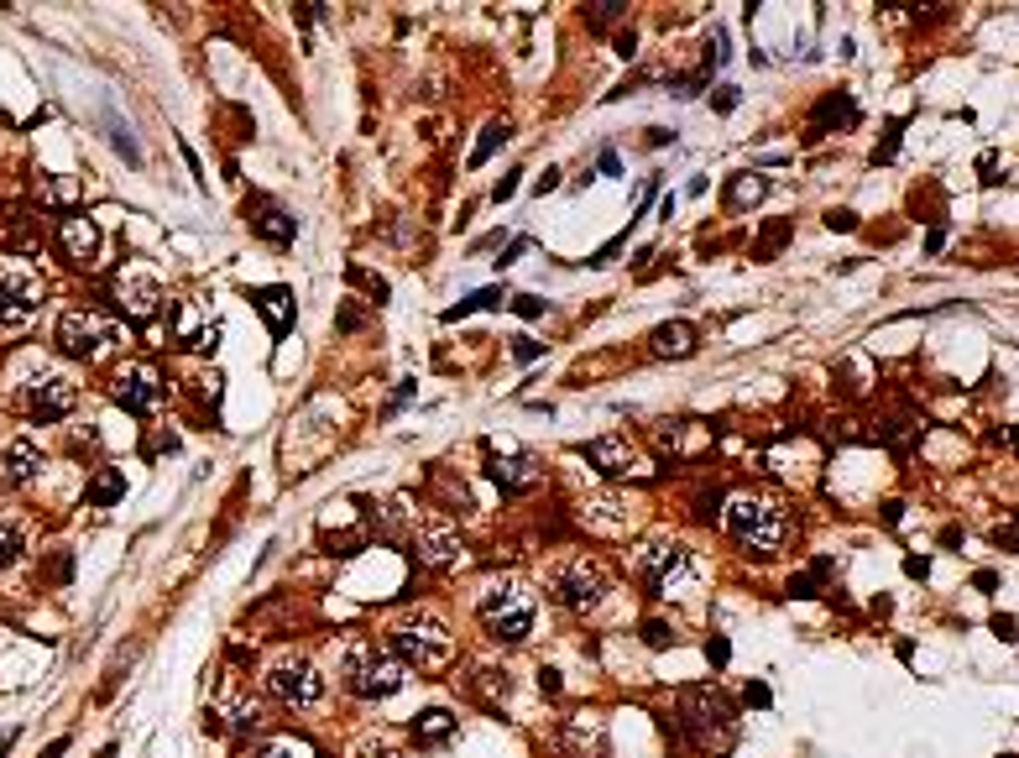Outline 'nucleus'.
Instances as JSON below:
<instances>
[{
  "label": "nucleus",
  "mask_w": 1019,
  "mask_h": 758,
  "mask_svg": "<svg viewBox=\"0 0 1019 758\" xmlns=\"http://www.w3.org/2000/svg\"><path fill=\"white\" fill-rule=\"evenodd\" d=\"M727 534L743 549H753V555H774L795 534V518L784 508V497L774 492H737L727 502Z\"/></svg>",
  "instance_id": "1"
},
{
  "label": "nucleus",
  "mask_w": 1019,
  "mask_h": 758,
  "mask_svg": "<svg viewBox=\"0 0 1019 758\" xmlns=\"http://www.w3.org/2000/svg\"><path fill=\"white\" fill-rule=\"evenodd\" d=\"M387 643H392L403 670H419V675H439V670H450V659H455V633H450L445 617H434V612L398 617Z\"/></svg>",
  "instance_id": "2"
},
{
  "label": "nucleus",
  "mask_w": 1019,
  "mask_h": 758,
  "mask_svg": "<svg viewBox=\"0 0 1019 758\" xmlns=\"http://www.w3.org/2000/svg\"><path fill=\"white\" fill-rule=\"evenodd\" d=\"M680 727L696 743V753L722 758L737 743V706L711 685H690V691H680Z\"/></svg>",
  "instance_id": "3"
},
{
  "label": "nucleus",
  "mask_w": 1019,
  "mask_h": 758,
  "mask_svg": "<svg viewBox=\"0 0 1019 758\" xmlns=\"http://www.w3.org/2000/svg\"><path fill=\"white\" fill-rule=\"evenodd\" d=\"M476 617H481V628L492 633L497 643H523L528 633H534L539 596L528 591L523 581H492L481 591V602H476Z\"/></svg>",
  "instance_id": "4"
},
{
  "label": "nucleus",
  "mask_w": 1019,
  "mask_h": 758,
  "mask_svg": "<svg viewBox=\"0 0 1019 758\" xmlns=\"http://www.w3.org/2000/svg\"><path fill=\"white\" fill-rule=\"evenodd\" d=\"M633 570L654 586V596H680L701 576V560L690 555V544H680V539H648L633 555Z\"/></svg>",
  "instance_id": "5"
},
{
  "label": "nucleus",
  "mask_w": 1019,
  "mask_h": 758,
  "mask_svg": "<svg viewBox=\"0 0 1019 758\" xmlns=\"http://www.w3.org/2000/svg\"><path fill=\"white\" fill-rule=\"evenodd\" d=\"M48 278L32 257H0V330H16L37 314Z\"/></svg>",
  "instance_id": "6"
},
{
  "label": "nucleus",
  "mask_w": 1019,
  "mask_h": 758,
  "mask_svg": "<svg viewBox=\"0 0 1019 758\" xmlns=\"http://www.w3.org/2000/svg\"><path fill=\"white\" fill-rule=\"evenodd\" d=\"M115 340H121V325L105 319L100 309H68L58 319V351L74 361H100Z\"/></svg>",
  "instance_id": "7"
},
{
  "label": "nucleus",
  "mask_w": 1019,
  "mask_h": 758,
  "mask_svg": "<svg viewBox=\"0 0 1019 758\" xmlns=\"http://www.w3.org/2000/svg\"><path fill=\"white\" fill-rule=\"evenodd\" d=\"M549 596H554L565 612L586 617V612H596L601 602H607V570H601L596 560H565V565L549 576Z\"/></svg>",
  "instance_id": "8"
},
{
  "label": "nucleus",
  "mask_w": 1019,
  "mask_h": 758,
  "mask_svg": "<svg viewBox=\"0 0 1019 758\" xmlns=\"http://www.w3.org/2000/svg\"><path fill=\"white\" fill-rule=\"evenodd\" d=\"M403 664L392 659L387 649H372V643H361V649L351 654V664H345V685L361 696V701H387V696H398L403 691Z\"/></svg>",
  "instance_id": "9"
},
{
  "label": "nucleus",
  "mask_w": 1019,
  "mask_h": 758,
  "mask_svg": "<svg viewBox=\"0 0 1019 758\" xmlns=\"http://www.w3.org/2000/svg\"><path fill=\"white\" fill-rule=\"evenodd\" d=\"M267 691L283 701V706H293V711H309V706H319V696H324V675L314 670L309 659L283 654V659H272V670H267Z\"/></svg>",
  "instance_id": "10"
},
{
  "label": "nucleus",
  "mask_w": 1019,
  "mask_h": 758,
  "mask_svg": "<svg viewBox=\"0 0 1019 758\" xmlns=\"http://www.w3.org/2000/svg\"><path fill=\"white\" fill-rule=\"evenodd\" d=\"M408 544H413V560L429 565V570H460L466 565V539H460V528L445 523V518H419Z\"/></svg>",
  "instance_id": "11"
},
{
  "label": "nucleus",
  "mask_w": 1019,
  "mask_h": 758,
  "mask_svg": "<svg viewBox=\"0 0 1019 758\" xmlns=\"http://www.w3.org/2000/svg\"><path fill=\"white\" fill-rule=\"evenodd\" d=\"M74 403H79V393H74V382H68V377H58V372L32 377L27 408H32V419H37V424H58V419H68V413H74Z\"/></svg>",
  "instance_id": "12"
},
{
  "label": "nucleus",
  "mask_w": 1019,
  "mask_h": 758,
  "mask_svg": "<svg viewBox=\"0 0 1019 758\" xmlns=\"http://www.w3.org/2000/svg\"><path fill=\"white\" fill-rule=\"evenodd\" d=\"M581 528H591V534H607V539H617V534H628V518H633V502L622 497V492H591L586 502H581Z\"/></svg>",
  "instance_id": "13"
},
{
  "label": "nucleus",
  "mask_w": 1019,
  "mask_h": 758,
  "mask_svg": "<svg viewBox=\"0 0 1019 758\" xmlns=\"http://www.w3.org/2000/svg\"><path fill=\"white\" fill-rule=\"evenodd\" d=\"M115 403L121 408H131V413H147L157 398H162V377L152 372L147 361H131V366H121V372H115Z\"/></svg>",
  "instance_id": "14"
},
{
  "label": "nucleus",
  "mask_w": 1019,
  "mask_h": 758,
  "mask_svg": "<svg viewBox=\"0 0 1019 758\" xmlns=\"http://www.w3.org/2000/svg\"><path fill=\"white\" fill-rule=\"evenodd\" d=\"M58 246L74 267H100V225L89 215H68L58 225Z\"/></svg>",
  "instance_id": "15"
},
{
  "label": "nucleus",
  "mask_w": 1019,
  "mask_h": 758,
  "mask_svg": "<svg viewBox=\"0 0 1019 758\" xmlns=\"http://www.w3.org/2000/svg\"><path fill=\"white\" fill-rule=\"evenodd\" d=\"M581 455H586L596 471H607V476H638V471H643V455H638L628 440H622V434H601V440H591Z\"/></svg>",
  "instance_id": "16"
},
{
  "label": "nucleus",
  "mask_w": 1019,
  "mask_h": 758,
  "mask_svg": "<svg viewBox=\"0 0 1019 758\" xmlns=\"http://www.w3.org/2000/svg\"><path fill=\"white\" fill-rule=\"evenodd\" d=\"M115 293H121V309H126L131 319H147V314H157V304H162V283L152 278V272H142V267L121 272Z\"/></svg>",
  "instance_id": "17"
},
{
  "label": "nucleus",
  "mask_w": 1019,
  "mask_h": 758,
  "mask_svg": "<svg viewBox=\"0 0 1019 758\" xmlns=\"http://www.w3.org/2000/svg\"><path fill=\"white\" fill-rule=\"evenodd\" d=\"M486 476H492L502 492H513V497H518V492H534V487H539V481H544V466L534 461V455H507V461H492V466H486Z\"/></svg>",
  "instance_id": "18"
},
{
  "label": "nucleus",
  "mask_w": 1019,
  "mask_h": 758,
  "mask_svg": "<svg viewBox=\"0 0 1019 758\" xmlns=\"http://www.w3.org/2000/svg\"><path fill=\"white\" fill-rule=\"evenodd\" d=\"M37 476H42V445L37 440H16L0 455V487H27Z\"/></svg>",
  "instance_id": "19"
},
{
  "label": "nucleus",
  "mask_w": 1019,
  "mask_h": 758,
  "mask_svg": "<svg viewBox=\"0 0 1019 758\" xmlns=\"http://www.w3.org/2000/svg\"><path fill=\"white\" fill-rule=\"evenodd\" d=\"M246 220H251V231H257L262 241H272V246H288V241H293V215L277 210L272 199H251V204H246Z\"/></svg>",
  "instance_id": "20"
},
{
  "label": "nucleus",
  "mask_w": 1019,
  "mask_h": 758,
  "mask_svg": "<svg viewBox=\"0 0 1019 758\" xmlns=\"http://www.w3.org/2000/svg\"><path fill=\"white\" fill-rule=\"evenodd\" d=\"M701 351V335L696 325H685V319H669V325L654 330V356H669V361H685Z\"/></svg>",
  "instance_id": "21"
},
{
  "label": "nucleus",
  "mask_w": 1019,
  "mask_h": 758,
  "mask_svg": "<svg viewBox=\"0 0 1019 758\" xmlns=\"http://www.w3.org/2000/svg\"><path fill=\"white\" fill-rule=\"evenodd\" d=\"M251 304L262 309V319H267V330L283 340L288 330H293V293L288 288H262V293H251Z\"/></svg>",
  "instance_id": "22"
},
{
  "label": "nucleus",
  "mask_w": 1019,
  "mask_h": 758,
  "mask_svg": "<svg viewBox=\"0 0 1019 758\" xmlns=\"http://www.w3.org/2000/svg\"><path fill=\"white\" fill-rule=\"evenodd\" d=\"M455 727H460V717H450V711H424V717L413 722V743L419 748H445L455 738Z\"/></svg>",
  "instance_id": "23"
},
{
  "label": "nucleus",
  "mask_w": 1019,
  "mask_h": 758,
  "mask_svg": "<svg viewBox=\"0 0 1019 758\" xmlns=\"http://www.w3.org/2000/svg\"><path fill=\"white\" fill-rule=\"evenodd\" d=\"M84 497L95 502V508H115V502L126 497V471H121V466H105V471L84 487Z\"/></svg>",
  "instance_id": "24"
},
{
  "label": "nucleus",
  "mask_w": 1019,
  "mask_h": 758,
  "mask_svg": "<svg viewBox=\"0 0 1019 758\" xmlns=\"http://www.w3.org/2000/svg\"><path fill=\"white\" fill-rule=\"evenodd\" d=\"M763 194H769V178H763V173H737L732 189H727V204H732V210H748V204H758Z\"/></svg>",
  "instance_id": "25"
},
{
  "label": "nucleus",
  "mask_w": 1019,
  "mask_h": 758,
  "mask_svg": "<svg viewBox=\"0 0 1019 758\" xmlns=\"http://www.w3.org/2000/svg\"><path fill=\"white\" fill-rule=\"evenodd\" d=\"M852 121H858V105H852L842 89H837V95H826V100L816 105V126H852Z\"/></svg>",
  "instance_id": "26"
},
{
  "label": "nucleus",
  "mask_w": 1019,
  "mask_h": 758,
  "mask_svg": "<svg viewBox=\"0 0 1019 758\" xmlns=\"http://www.w3.org/2000/svg\"><path fill=\"white\" fill-rule=\"evenodd\" d=\"M497 304H507V293L502 288H481V293H471V298H460V304L445 309V325H455V319H466L476 309H497Z\"/></svg>",
  "instance_id": "27"
},
{
  "label": "nucleus",
  "mask_w": 1019,
  "mask_h": 758,
  "mask_svg": "<svg viewBox=\"0 0 1019 758\" xmlns=\"http://www.w3.org/2000/svg\"><path fill=\"white\" fill-rule=\"evenodd\" d=\"M262 722H267V717H262V706H257V701H236V706H230L225 732H230V738H246V732H257Z\"/></svg>",
  "instance_id": "28"
},
{
  "label": "nucleus",
  "mask_w": 1019,
  "mask_h": 758,
  "mask_svg": "<svg viewBox=\"0 0 1019 758\" xmlns=\"http://www.w3.org/2000/svg\"><path fill=\"white\" fill-rule=\"evenodd\" d=\"M507 136H513V126H507V121H486L481 142H476V152H471V168H481L486 157H492V152H497V147L507 142Z\"/></svg>",
  "instance_id": "29"
},
{
  "label": "nucleus",
  "mask_w": 1019,
  "mask_h": 758,
  "mask_svg": "<svg viewBox=\"0 0 1019 758\" xmlns=\"http://www.w3.org/2000/svg\"><path fill=\"white\" fill-rule=\"evenodd\" d=\"M826 576H831V560H816V565L805 570V576H795V581H790V591H795V596H816Z\"/></svg>",
  "instance_id": "30"
},
{
  "label": "nucleus",
  "mask_w": 1019,
  "mask_h": 758,
  "mask_svg": "<svg viewBox=\"0 0 1019 758\" xmlns=\"http://www.w3.org/2000/svg\"><path fill=\"white\" fill-rule=\"evenodd\" d=\"M16 555H21V528L0 518V570H6V565H11Z\"/></svg>",
  "instance_id": "31"
},
{
  "label": "nucleus",
  "mask_w": 1019,
  "mask_h": 758,
  "mask_svg": "<svg viewBox=\"0 0 1019 758\" xmlns=\"http://www.w3.org/2000/svg\"><path fill=\"white\" fill-rule=\"evenodd\" d=\"M356 758H403V748L392 738H361L356 743Z\"/></svg>",
  "instance_id": "32"
},
{
  "label": "nucleus",
  "mask_w": 1019,
  "mask_h": 758,
  "mask_svg": "<svg viewBox=\"0 0 1019 758\" xmlns=\"http://www.w3.org/2000/svg\"><path fill=\"white\" fill-rule=\"evenodd\" d=\"M251 758H314V753H309V743H293V738H283V743H267V748H257Z\"/></svg>",
  "instance_id": "33"
},
{
  "label": "nucleus",
  "mask_w": 1019,
  "mask_h": 758,
  "mask_svg": "<svg viewBox=\"0 0 1019 758\" xmlns=\"http://www.w3.org/2000/svg\"><path fill=\"white\" fill-rule=\"evenodd\" d=\"M784 236H790V225H784V220H779V225H769V231H763V241L753 246V257H758V262H769L774 251L784 246Z\"/></svg>",
  "instance_id": "34"
},
{
  "label": "nucleus",
  "mask_w": 1019,
  "mask_h": 758,
  "mask_svg": "<svg viewBox=\"0 0 1019 758\" xmlns=\"http://www.w3.org/2000/svg\"><path fill=\"white\" fill-rule=\"evenodd\" d=\"M643 643H648V649H669V643H675V628L659 623V617H648V623H643Z\"/></svg>",
  "instance_id": "35"
},
{
  "label": "nucleus",
  "mask_w": 1019,
  "mask_h": 758,
  "mask_svg": "<svg viewBox=\"0 0 1019 758\" xmlns=\"http://www.w3.org/2000/svg\"><path fill=\"white\" fill-rule=\"evenodd\" d=\"M42 199H48V204H74V199H79V183H74V178H58V183H48V189H42Z\"/></svg>",
  "instance_id": "36"
},
{
  "label": "nucleus",
  "mask_w": 1019,
  "mask_h": 758,
  "mask_svg": "<svg viewBox=\"0 0 1019 758\" xmlns=\"http://www.w3.org/2000/svg\"><path fill=\"white\" fill-rule=\"evenodd\" d=\"M351 283H361L366 293L377 298V304H387V278H372V272H366V267H351Z\"/></svg>",
  "instance_id": "37"
},
{
  "label": "nucleus",
  "mask_w": 1019,
  "mask_h": 758,
  "mask_svg": "<svg viewBox=\"0 0 1019 758\" xmlns=\"http://www.w3.org/2000/svg\"><path fill=\"white\" fill-rule=\"evenodd\" d=\"M622 11H628V6H622V0H601V6L591 11V27H607V21H617Z\"/></svg>",
  "instance_id": "38"
},
{
  "label": "nucleus",
  "mask_w": 1019,
  "mask_h": 758,
  "mask_svg": "<svg viewBox=\"0 0 1019 758\" xmlns=\"http://www.w3.org/2000/svg\"><path fill=\"white\" fill-rule=\"evenodd\" d=\"M539 356H544L539 340H528V335H518V340H513V361H539Z\"/></svg>",
  "instance_id": "39"
},
{
  "label": "nucleus",
  "mask_w": 1019,
  "mask_h": 758,
  "mask_svg": "<svg viewBox=\"0 0 1019 758\" xmlns=\"http://www.w3.org/2000/svg\"><path fill=\"white\" fill-rule=\"evenodd\" d=\"M899 131H905V126H899V121H894V126H889V136H884V147H878V152H873V163H889V157L899 152Z\"/></svg>",
  "instance_id": "40"
},
{
  "label": "nucleus",
  "mask_w": 1019,
  "mask_h": 758,
  "mask_svg": "<svg viewBox=\"0 0 1019 758\" xmlns=\"http://www.w3.org/2000/svg\"><path fill=\"white\" fill-rule=\"evenodd\" d=\"M826 231H858V215H852V210H831V215H826Z\"/></svg>",
  "instance_id": "41"
},
{
  "label": "nucleus",
  "mask_w": 1019,
  "mask_h": 758,
  "mask_svg": "<svg viewBox=\"0 0 1019 758\" xmlns=\"http://www.w3.org/2000/svg\"><path fill=\"white\" fill-rule=\"evenodd\" d=\"M513 309H518L523 319H539V314H544V298H528V293H518V298H513Z\"/></svg>",
  "instance_id": "42"
},
{
  "label": "nucleus",
  "mask_w": 1019,
  "mask_h": 758,
  "mask_svg": "<svg viewBox=\"0 0 1019 758\" xmlns=\"http://www.w3.org/2000/svg\"><path fill=\"white\" fill-rule=\"evenodd\" d=\"M513 194H518V173H502V178H497V189H492V199L502 204V199H513Z\"/></svg>",
  "instance_id": "43"
},
{
  "label": "nucleus",
  "mask_w": 1019,
  "mask_h": 758,
  "mask_svg": "<svg viewBox=\"0 0 1019 758\" xmlns=\"http://www.w3.org/2000/svg\"><path fill=\"white\" fill-rule=\"evenodd\" d=\"M727 654H732L727 638H706V659H711V664H727Z\"/></svg>",
  "instance_id": "44"
},
{
  "label": "nucleus",
  "mask_w": 1019,
  "mask_h": 758,
  "mask_svg": "<svg viewBox=\"0 0 1019 758\" xmlns=\"http://www.w3.org/2000/svg\"><path fill=\"white\" fill-rule=\"evenodd\" d=\"M905 576L925 581V576H931V560H925V555H910V560H905Z\"/></svg>",
  "instance_id": "45"
},
{
  "label": "nucleus",
  "mask_w": 1019,
  "mask_h": 758,
  "mask_svg": "<svg viewBox=\"0 0 1019 758\" xmlns=\"http://www.w3.org/2000/svg\"><path fill=\"white\" fill-rule=\"evenodd\" d=\"M523 251H528V241L518 236V241H513V246H507V251H502V257H497V267H513V262L523 257Z\"/></svg>",
  "instance_id": "46"
},
{
  "label": "nucleus",
  "mask_w": 1019,
  "mask_h": 758,
  "mask_svg": "<svg viewBox=\"0 0 1019 758\" xmlns=\"http://www.w3.org/2000/svg\"><path fill=\"white\" fill-rule=\"evenodd\" d=\"M993 633H999L1004 643H1014V617H1009V612H999V617H993Z\"/></svg>",
  "instance_id": "47"
},
{
  "label": "nucleus",
  "mask_w": 1019,
  "mask_h": 758,
  "mask_svg": "<svg viewBox=\"0 0 1019 758\" xmlns=\"http://www.w3.org/2000/svg\"><path fill=\"white\" fill-rule=\"evenodd\" d=\"M539 691H549V696H560V670H539Z\"/></svg>",
  "instance_id": "48"
},
{
  "label": "nucleus",
  "mask_w": 1019,
  "mask_h": 758,
  "mask_svg": "<svg viewBox=\"0 0 1019 758\" xmlns=\"http://www.w3.org/2000/svg\"><path fill=\"white\" fill-rule=\"evenodd\" d=\"M737 100H743V95H737L732 84H722V95H716V110H737Z\"/></svg>",
  "instance_id": "49"
},
{
  "label": "nucleus",
  "mask_w": 1019,
  "mask_h": 758,
  "mask_svg": "<svg viewBox=\"0 0 1019 758\" xmlns=\"http://www.w3.org/2000/svg\"><path fill=\"white\" fill-rule=\"evenodd\" d=\"M601 173H607V178H622V163H617V152H601Z\"/></svg>",
  "instance_id": "50"
},
{
  "label": "nucleus",
  "mask_w": 1019,
  "mask_h": 758,
  "mask_svg": "<svg viewBox=\"0 0 1019 758\" xmlns=\"http://www.w3.org/2000/svg\"><path fill=\"white\" fill-rule=\"evenodd\" d=\"M617 53H622V58H633V53H638V37H633V32H622V37H617Z\"/></svg>",
  "instance_id": "51"
},
{
  "label": "nucleus",
  "mask_w": 1019,
  "mask_h": 758,
  "mask_svg": "<svg viewBox=\"0 0 1019 758\" xmlns=\"http://www.w3.org/2000/svg\"><path fill=\"white\" fill-rule=\"evenodd\" d=\"M748 706H769V685H748Z\"/></svg>",
  "instance_id": "52"
},
{
  "label": "nucleus",
  "mask_w": 1019,
  "mask_h": 758,
  "mask_svg": "<svg viewBox=\"0 0 1019 758\" xmlns=\"http://www.w3.org/2000/svg\"><path fill=\"white\" fill-rule=\"evenodd\" d=\"M549 189H560V168H549V173L539 178V194H549Z\"/></svg>",
  "instance_id": "53"
},
{
  "label": "nucleus",
  "mask_w": 1019,
  "mask_h": 758,
  "mask_svg": "<svg viewBox=\"0 0 1019 758\" xmlns=\"http://www.w3.org/2000/svg\"><path fill=\"white\" fill-rule=\"evenodd\" d=\"M63 748H68V743H63V738H58V743H53V748H48V753H42V758H58V753H63Z\"/></svg>",
  "instance_id": "54"
},
{
  "label": "nucleus",
  "mask_w": 1019,
  "mask_h": 758,
  "mask_svg": "<svg viewBox=\"0 0 1019 758\" xmlns=\"http://www.w3.org/2000/svg\"><path fill=\"white\" fill-rule=\"evenodd\" d=\"M1004 758H1014V753H1004Z\"/></svg>",
  "instance_id": "55"
}]
</instances>
